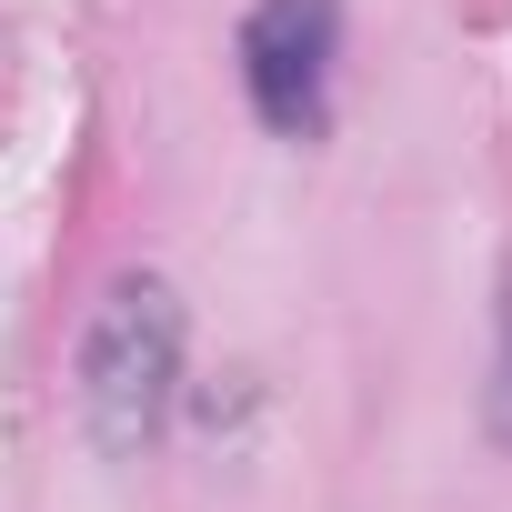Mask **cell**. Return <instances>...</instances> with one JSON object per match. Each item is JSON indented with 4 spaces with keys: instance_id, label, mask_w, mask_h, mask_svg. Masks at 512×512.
<instances>
[{
    "instance_id": "1",
    "label": "cell",
    "mask_w": 512,
    "mask_h": 512,
    "mask_svg": "<svg viewBox=\"0 0 512 512\" xmlns=\"http://www.w3.org/2000/svg\"><path fill=\"white\" fill-rule=\"evenodd\" d=\"M171 392H181V302H171V282L131 272L101 292V312L81 332V422L111 462H141Z\"/></svg>"
},
{
    "instance_id": "2",
    "label": "cell",
    "mask_w": 512,
    "mask_h": 512,
    "mask_svg": "<svg viewBox=\"0 0 512 512\" xmlns=\"http://www.w3.org/2000/svg\"><path fill=\"white\" fill-rule=\"evenodd\" d=\"M332 41H342V0H262L241 21V91L282 141H312L332 111Z\"/></svg>"
}]
</instances>
